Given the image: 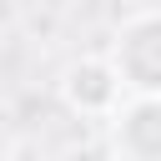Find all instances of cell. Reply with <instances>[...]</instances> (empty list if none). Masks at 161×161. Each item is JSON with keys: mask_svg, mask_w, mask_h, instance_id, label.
Returning <instances> with one entry per match:
<instances>
[{"mask_svg": "<svg viewBox=\"0 0 161 161\" xmlns=\"http://www.w3.org/2000/svg\"><path fill=\"white\" fill-rule=\"evenodd\" d=\"M116 75L131 96H161V10H136L116 25L106 45Z\"/></svg>", "mask_w": 161, "mask_h": 161, "instance_id": "1", "label": "cell"}, {"mask_svg": "<svg viewBox=\"0 0 161 161\" xmlns=\"http://www.w3.org/2000/svg\"><path fill=\"white\" fill-rule=\"evenodd\" d=\"M55 96H60V106L70 111V116H86V121H111L121 106H126V80L116 75V65H111V55L101 50V55H80V60H70L65 70H60V80H55Z\"/></svg>", "mask_w": 161, "mask_h": 161, "instance_id": "2", "label": "cell"}, {"mask_svg": "<svg viewBox=\"0 0 161 161\" xmlns=\"http://www.w3.org/2000/svg\"><path fill=\"white\" fill-rule=\"evenodd\" d=\"M111 161H161V96H126V106L106 121Z\"/></svg>", "mask_w": 161, "mask_h": 161, "instance_id": "3", "label": "cell"}]
</instances>
